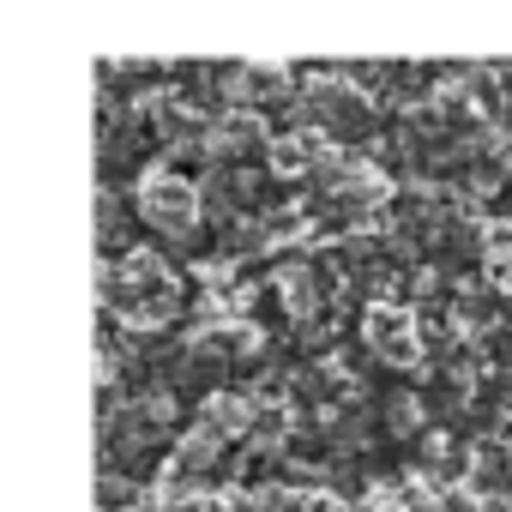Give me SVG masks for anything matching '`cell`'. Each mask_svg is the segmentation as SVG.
<instances>
[{
  "mask_svg": "<svg viewBox=\"0 0 512 512\" xmlns=\"http://www.w3.org/2000/svg\"><path fill=\"white\" fill-rule=\"evenodd\" d=\"M139 211H145L163 235L181 241V235L199 223L205 199H199V187H193L187 175H175V169H145V181H139Z\"/></svg>",
  "mask_w": 512,
  "mask_h": 512,
  "instance_id": "cell-1",
  "label": "cell"
},
{
  "mask_svg": "<svg viewBox=\"0 0 512 512\" xmlns=\"http://www.w3.org/2000/svg\"><path fill=\"white\" fill-rule=\"evenodd\" d=\"M362 332H368V350H374L380 362L416 368V362L428 356V344H422V320H416V308H404V302H374V308L362 314Z\"/></svg>",
  "mask_w": 512,
  "mask_h": 512,
  "instance_id": "cell-2",
  "label": "cell"
},
{
  "mask_svg": "<svg viewBox=\"0 0 512 512\" xmlns=\"http://www.w3.org/2000/svg\"><path fill=\"white\" fill-rule=\"evenodd\" d=\"M326 157H332V145H326V133H320V127H290V133H278V139H272V151H266L272 175H314Z\"/></svg>",
  "mask_w": 512,
  "mask_h": 512,
  "instance_id": "cell-3",
  "label": "cell"
},
{
  "mask_svg": "<svg viewBox=\"0 0 512 512\" xmlns=\"http://www.w3.org/2000/svg\"><path fill=\"white\" fill-rule=\"evenodd\" d=\"M253 416H260V404L241 398V392H205V404H199V428H205L211 440H241V434H253Z\"/></svg>",
  "mask_w": 512,
  "mask_h": 512,
  "instance_id": "cell-4",
  "label": "cell"
},
{
  "mask_svg": "<svg viewBox=\"0 0 512 512\" xmlns=\"http://www.w3.org/2000/svg\"><path fill=\"white\" fill-rule=\"evenodd\" d=\"M260 145L272 151L260 109H223V115H217V133H211V151H217V157H241V151H260Z\"/></svg>",
  "mask_w": 512,
  "mask_h": 512,
  "instance_id": "cell-5",
  "label": "cell"
},
{
  "mask_svg": "<svg viewBox=\"0 0 512 512\" xmlns=\"http://www.w3.org/2000/svg\"><path fill=\"white\" fill-rule=\"evenodd\" d=\"M278 296H284V308L296 320H314L320 314V272L308 260H284L278 266Z\"/></svg>",
  "mask_w": 512,
  "mask_h": 512,
  "instance_id": "cell-6",
  "label": "cell"
},
{
  "mask_svg": "<svg viewBox=\"0 0 512 512\" xmlns=\"http://www.w3.org/2000/svg\"><path fill=\"white\" fill-rule=\"evenodd\" d=\"M494 314H500V302H494V290H482V284H464V290L452 296V320H458L464 332L494 326Z\"/></svg>",
  "mask_w": 512,
  "mask_h": 512,
  "instance_id": "cell-7",
  "label": "cell"
},
{
  "mask_svg": "<svg viewBox=\"0 0 512 512\" xmlns=\"http://www.w3.org/2000/svg\"><path fill=\"white\" fill-rule=\"evenodd\" d=\"M260 223H266V235H272V241H290V235H302V229H308L302 205H284V211H272V217H260Z\"/></svg>",
  "mask_w": 512,
  "mask_h": 512,
  "instance_id": "cell-8",
  "label": "cell"
},
{
  "mask_svg": "<svg viewBox=\"0 0 512 512\" xmlns=\"http://www.w3.org/2000/svg\"><path fill=\"white\" fill-rule=\"evenodd\" d=\"M386 422H392V428H416V422H422V404H416L410 392H404V398H386Z\"/></svg>",
  "mask_w": 512,
  "mask_h": 512,
  "instance_id": "cell-9",
  "label": "cell"
}]
</instances>
